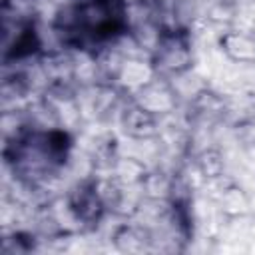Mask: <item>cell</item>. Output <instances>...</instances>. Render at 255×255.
<instances>
[{
	"label": "cell",
	"instance_id": "6da1fadb",
	"mask_svg": "<svg viewBox=\"0 0 255 255\" xmlns=\"http://www.w3.org/2000/svg\"><path fill=\"white\" fill-rule=\"evenodd\" d=\"M126 10L122 0H72L60 16V28L76 46L100 44L122 32Z\"/></svg>",
	"mask_w": 255,
	"mask_h": 255
}]
</instances>
